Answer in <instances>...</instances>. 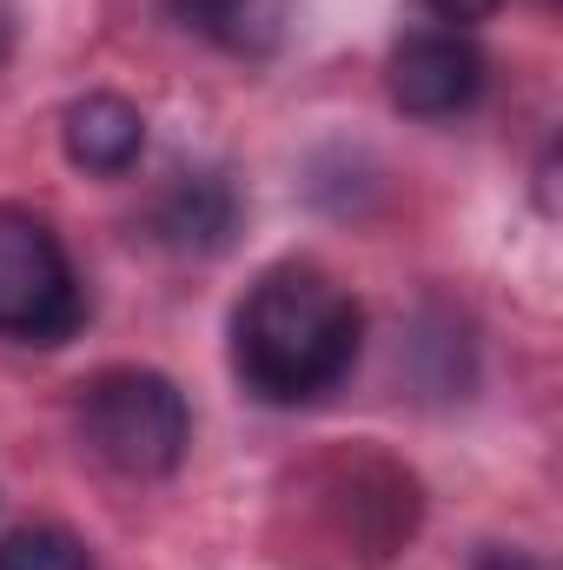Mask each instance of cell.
<instances>
[{"label":"cell","instance_id":"obj_3","mask_svg":"<svg viewBox=\"0 0 563 570\" xmlns=\"http://www.w3.org/2000/svg\"><path fill=\"white\" fill-rule=\"evenodd\" d=\"M80 325H87V292L60 233L27 206H0V338L67 345Z\"/></svg>","mask_w":563,"mask_h":570},{"label":"cell","instance_id":"obj_10","mask_svg":"<svg viewBox=\"0 0 563 570\" xmlns=\"http://www.w3.org/2000/svg\"><path fill=\"white\" fill-rule=\"evenodd\" d=\"M477 570H544V564H531V558H517V551H484Z\"/></svg>","mask_w":563,"mask_h":570},{"label":"cell","instance_id":"obj_4","mask_svg":"<svg viewBox=\"0 0 563 570\" xmlns=\"http://www.w3.org/2000/svg\"><path fill=\"white\" fill-rule=\"evenodd\" d=\"M484 80H491V60H484L477 40L457 33V27L412 33V40L392 53V100H398L412 120H451V114L477 107Z\"/></svg>","mask_w":563,"mask_h":570},{"label":"cell","instance_id":"obj_8","mask_svg":"<svg viewBox=\"0 0 563 570\" xmlns=\"http://www.w3.org/2000/svg\"><path fill=\"white\" fill-rule=\"evenodd\" d=\"M0 570H93L87 544L60 524H27L13 538H0Z\"/></svg>","mask_w":563,"mask_h":570},{"label":"cell","instance_id":"obj_5","mask_svg":"<svg viewBox=\"0 0 563 570\" xmlns=\"http://www.w3.org/2000/svg\"><path fill=\"white\" fill-rule=\"evenodd\" d=\"M60 140H67V159H73L80 173L120 179V173H134V166H140L146 120H140V107H134V100H120V94H87V100H73V107H67Z\"/></svg>","mask_w":563,"mask_h":570},{"label":"cell","instance_id":"obj_6","mask_svg":"<svg viewBox=\"0 0 563 570\" xmlns=\"http://www.w3.org/2000/svg\"><path fill=\"white\" fill-rule=\"evenodd\" d=\"M239 226V193L226 173H172L152 206V233L179 253H219Z\"/></svg>","mask_w":563,"mask_h":570},{"label":"cell","instance_id":"obj_9","mask_svg":"<svg viewBox=\"0 0 563 570\" xmlns=\"http://www.w3.org/2000/svg\"><path fill=\"white\" fill-rule=\"evenodd\" d=\"M424 7H431L437 20H451V27L464 33V27H477V20H491V13H497L504 0H424Z\"/></svg>","mask_w":563,"mask_h":570},{"label":"cell","instance_id":"obj_2","mask_svg":"<svg viewBox=\"0 0 563 570\" xmlns=\"http://www.w3.org/2000/svg\"><path fill=\"white\" fill-rule=\"evenodd\" d=\"M80 438L120 478H166L192 444V412L166 372L113 365L93 385H80Z\"/></svg>","mask_w":563,"mask_h":570},{"label":"cell","instance_id":"obj_1","mask_svg":"<svg viewBox=\"0 0 563 570\" xmlns=\"http://www.w3.org/2000/svg\"><path fill=\"white\" fill-rule=\"evenodd\" d=\"M358 338L365 312L345 285L318 266H273L233 318V372L266 405H312L352 372Z\"/></svg>","mask_w":563,"mask_h":570},{"label":"cell","instance_id":"obj_11","mask_svg":"<svg viewBox=\"0 0 563 570\" xmlns=\"http://www.w3.org/2000/svg\"><path fill=\"white\" fill-rule=\"evenodd\" d=\"M7 47H13V13H7V0H0V60H7Z\"/></svg>","mask_w":563,"mask_h":570},{"label":"cell","instance_id":"obj_7","mask_svg":"<svg viewBox=\"0 0 563 570\" xmlns=\"http://www.w3.org/2000/svg\"><path fill=\"white\" fill-rule=\"evenodd\" d=\"M172 13H179L186 27H199L206 40H219L226 53L266 60V53L285 40L292 0H172Z\"/></svg>","mask_w":563,"mask_h":570}]
</instances>
